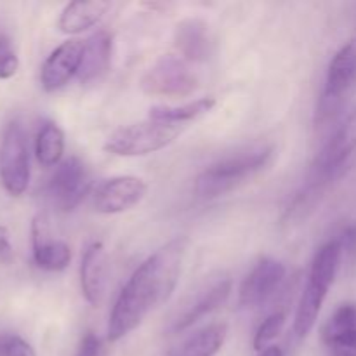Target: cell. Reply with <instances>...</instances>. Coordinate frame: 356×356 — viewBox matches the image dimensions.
Wrapping results in <instances>:
<instances>
[{
	"label": "cell",
	"mask_w": 356,
	"mask_h": 356,
	"mask_svg": "<svg viewBox=\"0 0 356 356\" xmlns=\"http://www.w3.org/2000/svg\"><path fill=\"white\" fill-rule=\"evenodd\" d=\"M285 278V266L273 257H263L249 275L243 278L238 292V302L242 308H257L264 305Z\"/></svg>",
	"instance_id": "cell-10"
},
{
	"label": "cell",
	"mask_w": 356,
	"mask_h": 356,
	"mask_svg": "<svg viewBox=\"0 0 356 356\" xmlns=\"http://www.w3.org/2000/svg\"><path fill=\"white\" fill-rule=\"evenodd\" d=\"M257 356H284V351H282L278 346H270L268 350L261 351Z\"/></svg>",
	"instance_id": "cell-28"
},
{
	"label": "cell",
	"mask_w": 356,
	"mask_h": 356,
	"mask_svg": "<svg viewBox=\"0 0 356 356\" xmlns=\"http://www.w3.org/2000/svg\"><path fill=\"white\" fill-rule=\"evenodd\" d=\"M285 320H287V315L284 312H275L271 315H268L266 318L263 320L259 327L256 330V336H254V350L256 351H264L270 348V344L277 339L282 334L285 325Z\"/></svg>",
	"instance_id": "cell-23"
},
{
	"label": "cell",
	"mask_w": 356,
	"mask_h": 356,
	"mask_svg": "<svg viewBox=\"0 0 356 356\" xmlns=\"http://www.w3.org/2000/svg\"><path fill=\"white\" fill-rule=\"evenodd\" d=\"M33 261L44 271H63L72 263V249L66 242L49 238L45 219L37 216L31 222Z\"/></svg>",
	"instance_id": "cell-14"
},
{
	"label": "cell",
	"mask_w": 356,
	"mask_h": 356,
	"mask_svg": "<svg viewBox=\"0 0 356 356\" xmlns=\"http://www.w3.org/2000/svg\"><path fill=\"white\" fill-rule=\"evenodd\" d=\"M356 152V110L348 115L346 120L339 125L332 138L327 141L318 153L313 165L315 179H329L337 172L351 155Z\"/></svg>",
	"instance_id": "cell-13"
},
{
	"label": "cell",
	"mask_w": 356,
	"mask_h": 356,
	"mask_svg": "<svg viewBox=\"0 0 356 356\" xmlns=\"http://www.w3.org/2000/svg\"><path fill=\"white\" fill-rule=\"evenodd\" d=\"M148 193V184L136 176H117L104 181L92 195V205L99 214H122L131 211Z\"/></svg>",
	"instance_id": "cell-9"
},
{
	"label": "cell",
	"mask_w": 356,
	"mask_h": 356,
	"mask_svg": "<svg viewBox=\"0 0 356 356\" xmlns=\"http://www.w3.org/2000/svg\"><path fill=\"white\" fill-rule=\"evenodd\" d=\"M110 9L106 0H73L66 3L59 16L58 28L66 35H76L96 26Z\"/></svg>",
	"instance_id": "cell-18"
},
{
	"label": "cell",
	"mask_w": 356,
	"mask_h": 356,
	"mask_svg": "<svg viewBox=\"0 0 356 356\" xmlns=\"http://www.w3.org/2000/svg\"><path fill=\"white\" fill-rule=\"evenodd\" d=\"M226 336H228L226 323H211L191 334L172 353L174 356H216L225 344Z\"/></svg>",
	"instance_id": "cell-20"
},
{
	"label": "cell",
	"mask_w": 356,
	"mask_h": 356,
	"mask_svg": "<svg viewBox=\"0 0 356 356\" xmlns=\"http://www.w3.org/2000/svg\"><path fill=\"white\" fill-rule=\"evenodd\" d=\"M90 190V174L79 156H70L56 167L49 183V197L63 212H70Z\"/></svg>",
	"instance_id": "cell-8"
},
{
	"label": "cell",
	"mask_w": 356,
	"mask_h": 356,
	"mask_svg": "<svg viewBox=\"0 0 356 356\" xmlns=\"http://www.w3.org/2000/svg\"><path fill=\"white\" fill-rule=\"evenodd\" d=\"M216 106L214 97H200L193 103H186L183 106H153L149 110V118L159 122L183 125L186 122L197 120L202 115L209 113Z\"/></svg>",
	"instance_id": "cell-22"
},
{
	"label": "cell",
	"mask_w": 356,
	"mask_h": 356,
	"mask_svg": "<svg viewBox=\"0 0 356 356\" xmlns=\"http://www.w3.org/2000/svg\"><path fill=\"white\" fill-rule=\"evenodd\" d=\"M275 155L273 146L247 149L236 155L222 159L202 170L193 184V191L198 198L212 200L229 193L247 179L256 176L271 162Z\"/></svg>",
	"instance_id": "cell-3"
},
{
	"label": "cell",
	"mask_w": 356,
	"mask_h": 356,
	"mask_svg": "<svg viewBox=\"0 0 356 356\" xmlns=\"http://www.w3.org/2000/svg\"><path fill=\"white\" fill-rule=\"evenodd\" d=\"M139 87L148 96L186 97L198 89V76L183 58L165 54L160 56L139 80Z\"/></svg>",
	"instance_id": "cell-5"
},
{
	"label": "cell",
	"mask_w": 356,
	"mask_h": 356,
	"mask_svg": "<svg viewBox=\"0 0 356 356\" xmlns=\"http://www.w3.org/2000/svg\"><path fill=\"white\" fill-rule=\"evenodd\" d=\"M106 284V250L103 243L92 242L86 249L80 263V289L90 306H99Z\"/></svg>",
	"instance_id": "cell-16"
},
{
	"label": "cell",
	"mask_w": 356,
	"mask_h": 356,
	"mask_svg": "<svg viewBox=\"0 0 356 356\" xmlns=\"http://www.w3.org/2000/svg\"><path fill=\"white\" fill-rule=\"evenodd\" d=\"M14 259V247L6 226H0V264L9 266Z\"/></svg>",
	"instance_id": "cell-27"
},
{
	"label": "cell",
	"mask_w": 356,
	"mask_h": 356,
	"mask_svg": "<svg viewBox=\"0 0 356 356\" xmlns=\"http://www.w3.org/2000/svg\"><path fill=\"white\" fill-rule=\"evenodd\" d=\"M83 56V42L66 40L54 49L40 70V83L45 92L63 89L75 75H79Z\"/></svg>",
	"instance_id": "cell-12"
},
{
	"label": "cell",
	"mask_w": 356,
	"mask_h": 356,
	"mask_svg": "<svg viewBox=\"0 0 356 356\" xmlns=\"http://www.w3.org/2000/svg\"><path fill=\"white\" fill-rule=\"evenodd\" d=\"M356 80V37L343 45L330 61L325 76L322 101L318 106V118L330 117L344 99Z\"/></svg>",
	"instance_id": "cell-7"
},
{
	"label": "cell",
	"mask_w": 356,
	"mask_h": 356,
	"mask_svg": "<svg viewBox=\"0 0 356 356\" xmlns=\"http://www.w3.org/2000/svg\"><path fill=\"white\" fill-rule=\"evenodd\" d=\"M183 132V125L169 122L148 120L127 125L113 134L104 143V152L115 156H143L163 149L172 145Z\"/></svg>",
	"instance_id": "cell-4"
},
{
	"label": "cell",
	"mask_w": 356,
	"mask_h": 356,
	"mask_svg": "<svg viewBox=\"0 0 356 356\" xmlns=\"http://www.w3.org/2000/svg\"><path fill=\"white\" fill-rule=\"evenodd\" d=\"M167 356H174V353H170V355H167Z\"/></svg>",
	"instance_id": "cell-30"
},
{
	"label": "cell",
	"mask_w": 356,
	"mask_h": 356,
	"mask_svg": "<svg viewBox=\"0 0 356 356\" xmlns=\"http://www.w3.org/2000/svg\"><path fill=\"white\" fill-rule=\"evenodd\" d=\"M334 356H356V350H334Z\"/></svg>",
	"instance_id": "cell-29"
},
{
	"label": "cell",
	"mask_w": 356,
	"mask_h": 356,
	"mask_svg": "<svg viewBox=\"0 0 356 356\" xmlns=\"http://www.w3.org/2000/svg\"><path fill=\"white\" fill-rule=\"evenodd\" d=\"M111 51H113V38L106 30H99L90 35L83 42L82 65L79 72L80 82L86 86L99 82L110 68Z\"/></svg>",
	"instance_id": "cell-17"
},
{
	"label": "cell",
	"mask_w": 356,
	"mask_h": 356,
	"mask_svg": "<svg viewBox=\"0 0 356 356\" xmlns=\"http://www.w3.org/2000/svg\"><path fill=\"white\" fill-rule=\"evenodd\" d=\"M322 339L332 350H356V302H344L322 329Z\"/></svg>",
	"instance_id": "cell-19"
},
{
	"label": "cell",
	"mask_w": 356,
	"mask_h": 356,
	"mask_svg": "<svg viewBox=\"0 0 356 356\" xmlns=\"http://www.w3.org/2000/svg\"><path fill=\"white\" fill-rule=\"evenodd\" d=\"M174 45L184 61L202 63L212 52V38L209 24L198 17L179 21L174 30Z\"/></svg>",
	"instance_id": "cell-15"
},
{
	"label": "cell",
	"mask_w": 356,
	"mask_h": 356,
	"mask_svg": "<svg viewBox=\"0 0 356 356\" xmlns=\"http://www.w3.org/2000/svg\"><path fill=\"white\" fill-rule=\"evenodd\" d=\"M101 341L94 332H86L80 339L75 356H99Z\"/></svg>",
	"instance_id": "cell-26"
},
{
	"label": "cell",
	"mask_w": 356,
	"mask_h": 356,
	"mask_svg": "<svg viewBox=\"0 0 356 356\" xmlns=\"http://www.w3.org/2000/svg\"><path fill=\"white\" fill-rule=\"evenodd\" d=\"M343 250V243L339 242V238L330 240V242L323 243L313 257L306 287L299 299L294 316V334L299 341L308 337L318 320L329 289L336 280Z\"/></svg>",
	"instance_id": "cell-2"
},
{
	"label": "cell",
	"mask_w": 356,
	"mask_h": 356,
	"mask_svg": "<svg viewBox=\"0 0 356 356\" xmlns=\"http://www.w3.org/2000/svg\"><path fill=\"white\" fill-rule=\"evenodd\" d=\"M188 243L186 236H177L136 268L110 313L106 330L110 343L124 339L153 309L169 301L179 282Z\"/></svg>",
	"instance_id": "cell-1"
},
{
	"label": "cell",
	"mask_w": 356,
	"mask_h": 356,
	"mask_svg": "<svg viewBox=\"0 0 356 356\" xmlns=\"http://www.w3.org/2000/svg\"><path fill=\"white\" fill-rule=\"evenodd\" d=\"M0 356H37L31 344L17 334H0Z\"/></svg>",
	"instance_id": "cell-25"
},
{
	"label": "cell",
	"mask_w": 356,
	"mask_h": 356,
	"mask_svg": "<svg viewBox=\"0 0 356 356\" xmlns=\"http://www.w3.org/2000/svg\"><path fill=\"white\" fill-rule=\"evenodd\" d=\"M232 287L233 284L228 277H219L212 280L209 285H205L177 313L176 318L172 320V325H170V334L184 332L190 327H193L198 320L216 312L219 306H222L228 301L229 294H232Z\"/></svg>",
	"instance_id": "cell-11"
},
{
	"label": "cell",
	"mask_w": 356,
	"mask_h": 356,
	"mask_svg": "<svg viewBox=\"0 0 356 356\" xmlns=\"http://www.w3.org/2000/svg\"><path fill=\"white\" fill-rule=\"evenodd\" d=\"M0 183L10 197H21L30 184L28 139L17 120L7 125L0 143Z\"/></svg>",
	"instance_id": "cell-6"
},
{
	"label": "cell",
	"mask_w": 356,
	"mask_h": 356,
	"mask_svg": "<svg viewBox=\"0 0 356 356\" xmlns=\"http://www.w3.org/2000/svg\"><path fill=\"white\" fill-rule=\"evenodd\" d=\"M19 68L16 49L7 33L0 31V80L13 79Z\"/></svg>",
	"instance_id": "cell-24"
},
{
	"label": "cell",
	"mask_w": 356,
	"mask_h": 356,
	"mask_svg": "<svg viewBox=\"0 0 356 356\" xmlns=\"http://www.w3.org/2000/svg\"><path fill=\"white\" fill-rule=\"evenodd\" d=\"M65 153V134L54 122H44L35 138V155L44 167L61 163Z\"/></svg>",
	"instance_id": "cell-21"
}]
</instances>
